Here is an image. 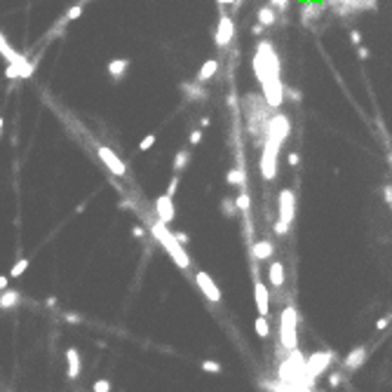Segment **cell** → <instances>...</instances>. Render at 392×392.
<instances>
[{
    "label": "cell",
    "instance_id": "6da1fadb",
    "mask_svg": "<svg viewBox=\"0 0 392 392\" xmlns=\"http://www.w3.org/2000/svg\"><path fill=\"white\" fill-rule=\"evenodd\" d=\"M252 68H254V76L258 80V85L263 90V96L272 108H280L284 104V90L286 85L282 82V76H280V56H277V50L272 47L270 40H261L258 47L254 52V59H252Z\"/></svg>",
    "mask_w": 392,
    "mask_h": 392
},
{
    "label": "cell",
    "instance_id": "7a4b0ae2",
    "mask_svg": "<svg viewBox=\"0 0 392 392\" xmlns=\"http://www.w3.org/2000/svg\"><path fill=\"white\" fill-rule=\"evenodd\" d=\"M292 132V124H289V118L284 113H275L272 120H270V130H268V138L261 146V176L266 181H272L277 176V158H280V148L286 141Z\"/></svg>",
    "mask_w": 392,
    "mask_h": 392
},
{
    "label": "cell",
    "instance_id": "3957f363",
    "mask_svg": "<svg viewBox=\"0 0 392 392\" xmlns=\"http://www.w3.org/2000/svg\"><path fill=\"white\" fill-rule=\"evenodd\" d=\"M242 108H244V127L249 138L254 141V146H263L268 138L270 120H272V106H270L266 96H258L254 92H246L242 99Z\"/></svg>",
    "mask_w": 392,
    "mask_h": 392
},
{
    "label": "cell",
    "instance_id": "277c9868",
    "mask_svg": "<svg viewBox=\"0 0 392 392\" xmlns=\"http://www.w3.org/2000/svg\"><path fill=\"white\" fill-rule=\"evenodd\" d=\"M150 232H153L155 240H158V242H160V244L164 246L167 252H170V256L174 258V261H176L178 268L186 270L188 266H190V258H188V254H186L184 244H181V242H178V240L174 238V232L167 230V223L158 218V221H155L153 226H150Z\"/></svg>",
    "mask_w": 392,
    "mask_h": 392
},
{
    "label": "cell",
    "instance_id": "5b68a950",
    "mask_svg": "<svg viewBox=\"0 0 392 392\" xmlns=\"http://www.w3.org/2000/svg\"><path fill=\"white\" fill-rule=\"evenodd\" d=\"M296 310L292 306L284 308V312H282V322H280V336H282V346L284 350L294 352L296 350Z\"/></svg>",
    "mask_w": 392,
    "mask_h": 392
},
{
    "label": "cell",
    "instance_id": "8992f818",
    "mask_svg": "<svg viewBox=\"0 0 392 392\" xmlns=\"http://www.w3.org/2000/svg\"><path fill=\"white\" fill-rule=\"evenodd\" d=\"M329 10H334L338 16H350L354 12H364V10H376L378 0H326Z\"/></svg>",
    "mask_w": 392,
    "mask_h": 392
},
{
    "label": "cell",
    "instance_id": "52a82bcc",
    "mask_svg": "<svg viewBox=\"0 0 392 392\" xmlns=\"http://www.w3.org/2000/svg\"><path fill=\"white\" fill-rule=\"evenodd\" d=\"M232 36H235V24H232V16L226 14V12H221L218 24H216V31H214V45L218 47V50H223V47L232 40Z\"/></svg>",
    "mask_w": 392,
    "mask_h": 392
},
{
    "label": "cell",
    "instance_id": "ba28073f",
    "mask_svg": "<svg viewBox=\"0 0 392 392\" xmlns=\"http://www.w3.org/2000/svg\"><path fill=\"white\" fill-rule=\"evenodd\" d=\"M334 362V352H315L310 360H306V371H308V378H310V385L315 383L317 376H322L324 369L329 366Z\"/></svg>",
    "mask_w": 392,
    "mask_h": 392
},
{
    "label": "cell",
    "instance_id": "9c48e42d",
    "mask_svg": "<svg viewBox=\"0 0 392 392\" xmlns=\"http://www.w3.org/2000/svg\"><path fill=\"white\" fill-rule=\"evenodd\" d=\"M324 8H326V2L324 0H306L303 5H300V22L306 28H312L315 22L322 16Z\"/></svg>",
    "mask_w": 392,
    "mask_h": 392
},
{
    "label": "cell",
    "instance_id": "30bf717a",
    "mask_svg": "<svg viewBox=\"0 0 392 392\" xmlns=\"http://www.w3.org/2000/svg\"><path fill=\"white\" fill-rule=\"evenodd\" d=\"M294 216H296V195L294 190L284 188V190H280V218L292 223Z\"/></svg>",
    "mask_w": 392,
    "mask_h": 392
},
{
    "label": "cell",
    "instance_id": "8fae6325",
    "mask_svg": "<svg viewBox=\"0 0 392 392\" xmlns=\"http://www.w3.org/2000/svg\"><path fill=\"white\" fill-rule=\"evenodd\" d=\"M96 155H99V160L104 162V164H106V167H108L110 172H113L116 176H124V172H127V167H124V162L120 160V158H118V155L113 153L110 148L101 146L99 150H96Z\"/></svg>",
    "mask_w": 392,
    "mask_h": 392
},
{
    "label": "cell",
    "instance_id": "7c38bea8",
    "mask_svg": "<svg viewBox=\"0 0 392 392\" xmlns=\"http://www.w3.org/2000/svg\"><path fill=\"white\" fill-rule=\"evenodd\" d=\"M195 282H198V289L207 296V300H212V303H218V300H221V289L216 286V282L207 272H198V275H195Z\"/></svg>",
    "mask_w": 392,
    "mask_h": 392
},
{
    "label": "cell",
    "instance_id": "4fadbf2b",
    "mask_svg": "<svg viewBox=\"0 0 392 392\" xmlns=\"http://www.w3.org/2000/svg\"><path fill=\"white\" fill-rule=\"evenodd\" d=\"M155 214L158 218L164 223H172L174 221V216H176V209H174V200H172V195H160L158 200H155Z\"/></svg>",
    "mask_w": 392,
    "mask_h": 392
},
{
    "label": "cell",
    "instance_id": "5bb4252c",
    "mask_svg": "<svg viewBox=\"0 0 392 392\" xmlns=\"http://www.w3.org/2000/svg\"><path fill=\"white\" fill-rule=\"evenodd\" d=\"M181 92H184L186 99H188V101H195V104H202V101L209 99V92L204 90V85H202V82H198V80L181 82Z\"/></svg>",
    "mask_w": 392,
    "mask_h": 392
},
{
    "label": "cell",
    "instance_id": "9a60e30c",
    "mask_svg": "<svg viewBox=\"0 0 392 392\" xmlns=\"http://www.w3.org/2000/svg\"><path fill=\"white\" fill-rule=\"evenodd\" d=\"M5 76L8 78H31L33 76V64H28L26 59L16 64H10L8 70H5Z\"/></svg>",
    "mask_w": 392,
    "mask_h": 392
},
{
    "label": "cell",
    "instance_id": "2e32d148",
    "mask_svg": "<svg viewBox=\"0 0 392 392\" xmlns=\"http://www.w3.org/2000/svg\"><path fill=\"white\" fill-rule=\"evenodd\" d=\"M254 300H256V308H258V315H268V289L263 282H256L254 284Z\"/></svg>",
    "mask_w": 392,
    "mask_h": 392
},
{
    "label": "cell",
    "instance_id": "e0dca14e",
    "mask_svg": "<svg viewBox=\"0 0 392 392\" xmlns=\"http://www.w3.org/2000/svg\"><path fill=\"white\" fill-rule=\"evenodd\" d=\"M66 362H68V371H66V376L70 380H76L80 376V369H82V364H80V354H78L76 348H68L66 350Z\"/></svg>",
    "mask_w": 392,
    "mask_h": 392
},
{
    "label": "cell",
    "instance_id": "ac0fdd59",
    "mask_svg": "<svg viewBox=\"0 0 392 392\" xmlns=\"http://www.w3.org/2000/svg\"><path fill=\"white\" fill-rule=\"evenodd\" d=\"M216 70H218V62H216V59H207V62H204V64L200 66V70H198L195 80L204 85V82H209V80H212V78L216 76Z\"/></svg>",
    "mask_w": 392,
    "mask_h": 392
},
{
    "label": "cell",
    "instance_id": "d6986e66",
    "mask_svg": "<svg viewBox=\"0 0 392 392\" xmlns=\"http://www.w3.org/2000/svg\"><path fill=\"white\" fill-rule=\"evenodd\" d=\"M127 68H130V59H127V56H118V59H110V62H108V73L116 78V80H120V78L127 73Z\"/></svg>",
    "mask_w": 392,
    "mask_h": 392
},
{
    "label": "cell",
    "instance_id": "ffe728a7",
    "mask_svg": "<svg viewBox=\"0 0 392 392\" xmlns=\"http://www.w3.org/2000/svg\"><path fill=\"white\" fill-rule=\"evenodd\" d=\"M256 22L263 24L266 28H268V26H275L277 24V10L270 8V5H263V8L256 12Z\"/></svg>",
    "mask_w": 392,
    "mask_h": 392
},
{
    "label": "cell",
    "instance_id": "44dd1931",
    "mask_svg": "<svg viewBox=\"0 0 392 392\" xmlns=\"http://www.w3.org/2000/svg\"><path fill=\"white\" fill-rule=\"evenodd\" d=\"M0 52H2V59H8L10 64H16V62H22V59H24L14 47L8 45V36H5V33L0 36Z\"/></svg>",
    "mask_w": 392,
    "mask_h": 392
},
{
    "label": "cell",
    "instance_id": "7402d4cb",
    "mask_svg": "<svg viewBox=\"0 0 392 392\" xmlns=\"http://www.w3.org/2000/svg\"><path fill=\"white\" fill-rule=\"evenodd\" d=\"M364 360H366V348L360 346L346 357V366L348 369H360L362 364H364Z\"/></svg>",
    "mask_w": 392,
    "mask_h": 392
},
{
    "label": "cell",
    "instance_id": "603a6c76",
    "mask_svg": "<svg viewBox=\"0 0 392 392\" xmlns=\"http://www.w3.org/2000/svg\"><path fill=\"white\" fill-rule=\"evenodd\" d=\"M254 258H258V261H266V258H270L272 256V252H275V246H272V242H268V240H261V242H256L254 244Z\"/></svg>",
    "mask_w": 392,
    "mask_h": 392
},
{
    "label": "cell",
    "instance_id": "cb8c5ba5",
    "mask_svg": "<svg viewBox=\"0 0 392 392\" xmlns=\"http://www.w3.org/2000/svg\"><path fill=\"white\" fill-rule=\"evenodd\" d=\"M188 162H190V150H188V148H181V150L174 155V164H172L174 174H181V172L188 167Z\"/></svg>",
    "mask_w": 392,
    "mask_h": 392
},
{
    "label": "cell",
    "instance_id": "d4e9b609",
    "mask_svg": "<svg viewBox=\"0 0 392 392\" xmlns=\"http://www.w3.org/2000/svg\"><path fill=\"white\" fill-rule=\"evenodd\" d=\"M268 277L270 282H272V286H282L284 284V266L282 263H270V270H268Z\"/></svg>",
    "mask_w": 392,
    "mask_h": 392
},
{
    "label": "cell",
    "instance_id": "484cf974",
    "mask_svg": "<svg viewBox=\"0 0 392 392\" xmlns=\"http://www.w3.org/2000/svg\"><path fill=\"white\" fill-rule=\"evenodd\" d=\"M238 212H240V207H238V200H235V198H223L221 200V214L226 216V218H232Z\"/></svg>",
    "mask_w": 392,
    "mask_h": 392
},
{
    "label": "cell",
    "instance_id": "4316f807",
    "mask_svg": "<svg viewBox=\"0 0 392 392\" xmlns=\"http://www.w3.org/2000/svg\"><path fill=\"white\" fill-rule=\"evenodd\" d=\"M226 181H228L230 186L244 188V184H246V174H244V170H230L228 174H226Z\"/></svg>",
    "mask_w": 392,
    "mask_h": 392
},
{
    "label": "cell",
    "instance_id": "83f0119b",
    "mask_svg": "<svg viewBox=\"0 0 392 392\" xmlns=\"http://www.w3.org/2000/svg\"><path fill=\"white\" fill-rule=\"evenodd\" d=\"M16 303H19V294L12 292V289H10V292H2V296H0V308H2V310L14 308Z\"/></svg>",
    "mask_w": 392,
    "mask_h": 392
},
{
    "label": "cell",
    "instance_id": "f1b7e54d",
    "mask_svg": "<svg viewBox=\"0 0 392 392\" xmlns=\"http://www.w3.org/2000/svg\"><path fill=\"white\" fill-rule=\"evenodd\" d=\"M254 329L256 334L261 336V338H268V334H270V326H268V320H266V315H258L254 320Z\"/></svg>",
    "mask_w": 392,
    "mask_h": 392
},
{
    "label": "cell",
    "instance_id": "f546056e",
    "mask_svg": "<svg viewBox=\"0 0 392 392\" xmlns=\"http://www.w3.org/2000/svg\"><path fill=\"white\" fill-rule=\"evenodd\" d=\"M26 268H28V258H19V261L12 266L10 275H12V277H22L24 272H26Z\"/></svg>",
    "mask_w": 392,
    "mask_h": 392
},
{
    "label": "cell",
    "instance_id": "4dcf8cb0",
    "mask_svg": "<svg viewBox=\"0 0 392 392\" xmlns=\"http://www.w3.org/2000/svg\"><path fill=\"white\" fill-rule=\"evenodd\" d=\"M155 146V134H146V136L138 141V150L141 153H146V150H150V148Z\"/></svg>",
    "mask_w": 392,
    "mask_h": 392
},
{
    "label": "cell",
    "instance_id": "1f68e13d",
    "mask_svg": "<svg viewBox=\"0 0 392 392\" xmlns=\"http://www.w3.org/2000/svg\"><path fill=\"white\" fill-rule=\"evenodd\" d=\"M80 14H82V2H78V5H73V8L66 12V22H76V19H80Z\"/></svg>",
    "mask_w": 392,
    "mask_h": 392
},
{
    "label": "cell",
    "instance_id": "d6a6232c",
    "mask_svg": "<svg viewBox=\"0 0 392 392\" xmlns=\"http://www.w3.org/2000/svg\"><path fill=\"white\" fill-rule=\"evenodd\" d=\"M202 371H207V374H221V364L214 360H204L202 362Z\"/></svg>",
    "mask_w": 392,
    "mask_h": 392
},
{
    "label": "cell",
    "instance_id": "836d02e7",
    "mask_svg": "<svg viewBox=\"0 0 392 392\" xmlns=\"http://www.w3.org/2000/svg\"><path fill=\"white\" fill-rule=\"evenodd\" d=\"M235 200H238V207H240V212H249V204H252V200H249V192H240L238 198H235Z\"/></svg>",
    "mask_w": 392,
    "mask_h": 392
},
{
    "label": "cell",
    "instance_id": "e575fe53",
    "mask_svg": "<svg viewBox=\"0 0 392 392\" xmlns=\"http://www.w3.org/2000/svg\"><path fill=\"white\" fill-rule=\"evenodd\" d=\"M284 96L289 101H294V104H298V101L303 99V96H300V90H296V87H286V90H284Z\"/></svg>",
    "mask_w": 392,
    "mask_h": 392
},
{
    "label": "cell",
    "instance_id": "d590c367",
    "mask_svg": "<svg viewBox=\"0 0 392 392\" xmlns=\"http://www.w3.org/2000/svg\"><path fill=\"white\" fill-rule=\"evenodd\" d=\"M272 230H275L277 235H286V232H289V223L282 221V218H277V221L272 223Z\"/></svg>",
    "mask_w": 392,
    "mask_h": 392
},
{
    "label": "cell",
    "instance_id": "8d00e7d4",
    "mask_svg": "<svg viewBox=\"0 0 392 392\" xmlns=\"http://www.w3.org/2000/svg\"><path fill=\"white\" fill-rule=\"evenodd\" d=\"M92 390L94 392H110V380H106V378H99V380L94 383Z\"/></svg>",
    "mask_w": 392,
    "mask_h": 392
},
{
    "label": "cell",
    "instance_id": "74e56055",
    "mask_svg": "<svg viewBox=\"0 0 392 392\" xmlns=\"http://www.w3.org/2000/svg\"><path fill=\"white\" fill-rule=\"evenodd\" d=\"M268 5H270V8H275L277 12H286V8H289V0H270Z\"/></svg>",
    "mask_w": 392,
    "mask_h": 392
},
{
    "label": "cell",
    "instance_id": "f35d334b",
    "mask_svg": "<svg viewBox=\"0 0 392 392\" xmlns=\"http://www.w3.org/2000/svg\"><path fill=\"white\" fill-rule=\"evenodd\" d=\"M176 190H178V174H174V176H172V181H170V186H167V195H172V198H174V195H176Z\"/></svg>",
    "mask_w": 392,
    "mask_h": 392
},
{
    "label": "cell",
    "instance_id": "ab89813d",
    "mask_svg": "<svg viewBox=\"0 0 392 392\" xmlns=\"http://www.w3.org/2000/svg\"><path fill=\"white\" fill-rule=\"evenodd\" d=\"M200 141H202V132L200 130H192L190 132V146H198Z\"/></svg>",
    "mask_w": 392,
    "mask_h": 392
},
{
    "label": "cell",
    "instance_id": "60d3db41",
    "mask_svg": "<svg viewBox=\"0 0 392 392\" xmlns=\"http://www.w3.org/2000/svg\"><path fill=\"white\" fill-rule=\"evenodd\" d=\"M286 162H289V167H296V164H298V162H300L298 153H296V150H292V153L286 155Z\"/></svg>",
    "mask_w": 392,
    "mask_h": 392
},
{
    "label": "cell",
    "instance_id": "b9f144b4",
    "mask_svg": "<svg viewBox=\"0 0 392 392\" xmlns=\"http://www.w3.org/2000/svg\"><path fill=\"white\" fill-rule=\"evenodd\" d=\"M64 320H66L68 324H80V315H78V312H66Z\"/></svg>",
    "mask_w": 392,
    "mask_h": 392
},
{
    "label": "cell",
    "instance_id": "7bdbcfd3",
    "mask_svg": "<svg viewBox=\"0 0 392 392\" xmlns=\"http://www.w3.org/2000/svg\"><path fill=\"white\" fill-rule=\"evenodd\" d=\"M350 42H352V45H357V47L362 45V36H360V31H350Z\"/></svg>",
    "mask_w": 392,
    "mask_h": 392
},
{
    "label": "cell",
    "instance_id": "ee69618b",
    "mask_svg": "<svg viewBox=\"0 0 392 392\" xmlns=\"http://www.w3.org/2000/svg\"><path fill=\"white\" fill-rule=\"evenodd\" d=\"M174 238H176L181 244H188V240H190L188 235H186V232H181V230H174Z\"/></svg>",
    "mask_w": 392,
    "mask_h": 392
},
{
    "label": "cell",
    "instance_id": "f6af8a7d",
    "mask_svg": "<svg viewBox=\"0 0 392 392\" xmlns=\"http://www.w3.org/2000/svg\"><path fill=\"white\" fill-rule=\"evenodd\" d=\"M329 385H331V388H338V385H340V374H331V376H329Z\"/></svg>",
    "mask_w": 392,
    "mask_h": 392
},
{
    "label": "cell",
    "instance_id": "bcb514c9",
    "mask_svg": "<svg viewBox=\"0 0 392 392\" xmlns=\"http://www.w3.org/2000/svg\"><path fill=\"white\" fill-rule=\"evenodd\" d=\"M263 31H266V26H263V24H258V22L252 26V33H254V36H261Z\"/></svg>",
    "mask_w": 392,
    "mask_h": 392
},
{
    "label": "cell",
    "instance_id": "7dc6e473",
    "mask_svg": "<svg viewBox=\"0 0 392 392\" xmlns=\"http://www.w3.org/2000/svg\"><path fill=\"white\" fill-rule=\"evenodd\" d=\"M132 235H134V238H144V235H146V230H144L141 226H134V228H132Z\"/></svg>",
    "mask_w": 392,
    "mask_h": 392
},
{
    "label": "cell",
    "instance_id": "c3c4849f",
    "mask_svg": "<svg viewBox=\"0 0 392 392\" xmlns=\"http://www.w3.org/2000/svg\"><path fill=\"white\" fill-rule=\"evenodd\" d=\"M357 54H360V59H369V56H371L369 50H366V47H362V45H360V50H357Z\"/></svg>",
    "mask_w": 392,
    "mask_h": 392
},
{
    "label": "cell",
    "instance_id": "681fc988",
    "mask_svg": "<svg viewBox=\"0 0 392 392\" xmlns=\"http://www.w3.org/2000/svg\"><path fill=\"white\" fill-rule=\"evenodd\" d=\"M8 284H10L8 275H0V289H2V292H8Z\"/></svg>",
    "mask_w": 392,
    "mask_h": 392
},
{
    "label": "cell",
    "instance_id": "f907efd6",
    "mask_svg": "<svg viewBox=\"0 0 392 392\" xmlns=\"http://www.w3.org/2000/svg\"><path fill=\"white\" fill-rule=\"evenodd\" d=\"M388 324H390V317H383V320H378L376 322V329H385Z\"/></svg>",
    "mask_w": 392,
    "mask_h": 392
},
{
    "label": "cell",
    "instance_id": "816d5d0a",
    "mask_svg": "<svg viewBox=\"0 0 392 392\" xmlns=\"http://www.w3.org/2000/svg\"><path fill=\"white\" fill-rule=\"evenodd\" d=\"M45 306L47 308H54V306H56V298H54V296H50V298L45 300Z\"/></svg>",
    "mask_w": 392,
    "mask_h": 392
},
{
    "label": "cell",
    "instance_id": "f5cc1de1",
    "mask_svg": "<svg viewBox=\"0 0 392 392\" xmlns=\"http://www.w3.org/2000/svg\"><path fill=\"white\" fill-rule=\"evenodd\" d=\"M218 5H238V0H216Z\"/></svg>",
    "mask_w": 392,
    "mask_h": 392
},
{
    "label": "cell",
    "instance_id": "db71d44e",
    "mask_svg": "<svg viewBox=\"0 0 392 392\" xmlns=\"http://www.w3.org/2000/svg\"><path fill=\"white\" fill-rule=\"evenodd\" d=\"M320 392H324V390H320Z\"/></svg>",
    "mask_w": 392,
    "mask_h": 392
}]
</instances>
